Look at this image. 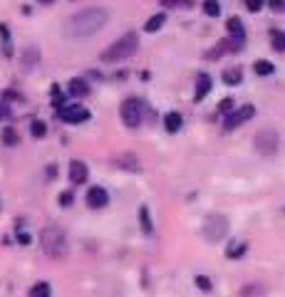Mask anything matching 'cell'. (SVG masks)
Here are the masks:
<instances>
[{
  "label": "cell",
  "mask_w": 285,
  "mask_h": 297,
  "mask_svg": "<svg viewBox=\"0 0 285 297\" xmlns=\"http://www.w3.org/2000/svg\"><path fill=\"white\" fill-rule=\"evenodd\" d=\"M109 22V10L107 8H84V10H79L75 13L72 18L67 20V25H65V35L72 37V40H84V37H92L97 35L104 25Z\"/></svg>",
  "instance_id": "6da1fadb"
},
{
  "label": "cell",
  "mask_w": 285,
  "mask_h": 297,
  "mask_svg": "<svg viewBox=\"0 0 285 297\" xmlns=\"http://www.w3.org/2000/svg\"><path fill=\"white\" fill-rule=\"evenodd\" d=\"M139 50V35L136 33H124L122 37H117L112 45L99 55L102 62H107V65H114V62H124V60H129Z\"/></svg>",
  "instance_id": "7a4b0ae2"
},
{
  "label": "cell",
  "mask_w": 285,
  "mask_h": 297,
  "mask_svg": "<svg viewBox=\"0 0 285 297\" xmlns=\"http://www.w3.org/2000/svg\"><path fill=\"white\" fill-rule=\"evenodd\" d=\"M40 245H42V250H45L50 258H55V260H62L67 253H70L67 235H65V230L57 228V225L42 228V233H40Z\"/></svg>",
  "instance_id": "3957f363"
},
{
  "label": "cell",
  "mask_w": 285,
  "mask_h": 297,
  "mask_svg": "<svg viewBox=\"0 0 285 297\" xmlns=\"http://www.w3.org/2000/svg\"><path fill=\"white\" fill-rule=\"evenodd\" d=\"M201 233H204V238L209 243L223 241L228 233V218L221 216V213H211V216H206V221L201 225Z\"/></svg>",
  "instance_id": "277c9868"
},
{
  "label": "cell",
  "mask_w": 285,
  "mask_h": 297,
  "mask_svg": "<svg viewBox=\"0 0 285 297\" xmlns=\"http://www.w3.org/2000/svg\"><path fill=\"white\" fill-rule=\"evenodd\" d=\"M119 116H122L124 127L136 129V127L141 124V116H144V102H141V99H136V97L124 99V102H122V107H119Z\"/></svg>",
  "instance_id": "5b68a950"
},
{
  "label": "cell",
  "mask_w": 285,
  "mask_h": 297,
  "mask_svg": "<svg viewBox=\"0 0 285 297\" xmlns=\"http://www.w3.org/2000/svg\"><path fill=\"white\" fill-rule=\"evenodd\" d=\"M253 144H255V151H258V154H263V156H273V154L278 151V146H280L278 131L275 129H261L258 134H255Z\"/></svg>",
  "instance_id": "8992f818"
},
{
  "label": "cell",
  "mask_w": 285,
  "mask_h": 297,
  "mask_svg": "<svg viewBox=\"0 0 285 297\" xmlns=\"http://www.w3.org/2000/svg\"><path fill=\"white\" fill-rule=\"evenodd\" d=\"M57 114H60V119L67 122V124H82V122L90 119V109H84L82 104H65Z\"/></svg>",
  "instance_id": "52a82bcc"
},
{
  "label": "cell",
  "mask_w": 285,
  "mask_h": 297,
  "mask_svg": "<svg viewBox=\"0 0 285 297\" xmlns=\"http://www.w3.org/2000/svg\"><path fill=\"white\" fill-rule=\"evenodd\" d=\"M226 30H228V40L233 42V45H231V50H241V47H243V42H246V27H243L241 18H228Z\"/></svg>",
  "instance_id": "ba28073f"
},
{
  "label": "cell",
  "mask_w": 285,
  "mask_h": 297,
  "mask_svg": "<svg viewBox=\"0 0 285 297\" xmlns=\"http://www.w3.org/2000/svg\"><path fill=\"white\" fill-rule=\"evenodd\" d=\"M255 114V107L253 104H246V107H241V109L231 111V114H226V122H223V129L231 131V129H238L243 122H248L250 116Z\"/></svg>",
  "instance_id": "9c48e42d"
},
{
  "label": "cell",
  "mask_w": 285,
  "mask_h": 297,
  "mask_svg": "<svg viewBox=\"0 0 285 297\" xmlns=\"http://www.w3.org/2000/svg\"><path fill=\"white\" fill-rule=\"evenodd\" d=\"M84 201H87V205H90V208L99 211V208H104V205L109 203V193H107V191H104L102 186H92V188L87 191Z\"/></svg>",
  "instance_id": "30bf717a"
},
{
  "label": "cell",
  "mask_w": 285,
  "mask_h": 297,
  "mask_svg": "<svg viewBox=\"0 0 285 297\" xmlns=\"http://www.w3.org/2000/svg\"><path fill=\"white\" fill-rule=\"evenodd\" d=\"M112 164L117 168H122V171H132V173H139V171H141V164H139L136 154H119V156H114Z\"/></svg>",
  "instance_id": "8fae6325"
},
{
  "label": "cell",
  "mask_w": 285,
  "mask_h": 297,
  "mask_svg": "<svg viewBox=\"0 0 285 297\" xmlns=\"http://www.w3.org/2000/svg\"><path fill=\"white\" fill-rule=\"evenodd\" d=\"M87 176H90V168H87V164L84 161H79V159H72L70 161V181L75 186L84 184L87 181Z\"/></svg>",
  "instance_id": "7c38bea8"
},
{
  "label": "cell",
  "mask_w": 285,
  "mask_h": 297,
  "mask_svg": "<svg viewBox=\"0 0 285 297\" xmlns=\"http://www.w3.org/2000/svg\"><path fill=\"white\" fill-rule=\"evenodd\" d=\"M67 94L75 97V99H82V97L90 94V84H87L82 77H72V79L67 82Z\"/></svg>",
  "instance_id": "4fadbf2b"
},
{
  "label": "cell",
  "mask_w": 285,
  "mask_h": 297,
  "mask_svg": "<svg viewBox=\"0 0 285 297\" xmlns=\"http://www.w3.org/2000/svg\"><path fill=\"white\" fill-rule=\"evenodd\" d=\"M0 47H3V55L13 57V35H10V27L5 22H0Z\"/></svg>",
  "instance_id": "5bb4252c"
},
{
  "label": "cell",
  "mask_w": 285,
  "mask_h": 297,
  "mask_svg": "<svg viewBox=\"0 0 285 297\" xmlns=\"http://www.w3.org/2000/svg\"><path fill=\"white\" fill-rule=\"evenodd\" d=\"M38 62H40V50L35 47V45H30V47L22 50V67H25V70L38 67Z\"/></svg>",
  "instance_id": "9a60e30c"
},
{
  "label": "cell",
  "mask_w": 285,
  "mask_h": 297,
  "mask_svg": "<svg viewBox=\"0 0 285 297\" xmlns=\"http://www.w3.org/2000/svg\"><path fill=\"white\" fill-rule=\"evenodd\" d=\"M209 92H211V77L209 74H198V79H196V92H193V102H201Z\"/></svg>",
  "instance_id": "2e32d148"
},
{
  "label": "cell",
  "mask_w": 285,
  "mask_h": 297,
  "mask_svg": "<svg viewBox=\"0 0 285 297\" xmlns=\"http://www.w3.org/2000/svg\"><path fill=\"white\" fill-rule=\"evenodd\" d=\"M181 124H184V116L179 114V111H169L166 116H164V127L169 134H176V131L181 129Z\"/></svg>",
  "instance_id": "e0dca14e"
},
{
  "label": "cell",
  "mask_w": 285,
  "mask_h": 297,
  "mask_svg": "<svg viewBox=\"0 0 285 297\" xmlns=\"http://www.w3.org/2000/svg\"><path fill=\"white\" fill-rule=\"evenodd\" d=\"M270 45L275 52H285V30H278V27H270Z\"/></svg>",
  "instance_id": "ac0fdd59"
},
{
  "label": "cell",
  "mask_w": 285,
  "mask_h": 297,
  "mask_svg": "<svg viewBox=\"0 0 285 297\" xmlns=\"http://www.w3.org/2000/svg\"><path fill=\"white\" fill-rule=\"evenodd\" d=\"M223 82L231 84V87H238L243 82V70L241 67H231V70H223Z\"/></svg>",
  "instance_id": "d6986e66"
},
{
  "label": "cell",
  "mask_w": 285,
  "mask_h": 297,
  "mask_svg": "<svg viewBox=\"0 0 285 297\" xmlns=\"http://www.w3.org/2000/svg\"><path fill=\"white\" fill-rule=\"evenodd\" d=\"M139 223H141V230H144L147 235H152L154 233V223H152V216H149V208H147V205H141V208H139Z\"/></svg>",
  "instance_id": "ffe728a7"
},
{
  "label": "cell",
  "mask_w": 285,
  "mask_h": 297,
  "mask_svg": "<svg viewBox=\"0 0 285 297\" xmlns=\"http://www.w3.org/2000/svg\"><path fill=\"white\" fill-rule=\"evenodd\" d=\"M0 139H3V144H5V146H18L20 144V134L13 129V127H5L3 134H0Z\"/></svg>",
  "instance_id": "44dd1931"
},
{
  "label": "cell",
  "mask_w": 285,
  "mask_h": 297,
  "mask_svg": "<svg viewBox=\"0 0 285 297\" xmlns=\"http://www.w3.org/2000/svg\"><path fill=\"white\" fill-rule=\"evenodd\" d=\"M164 22H166V15H164V13H156V15H152V18L147 20L144 30H147V33H156V30H161Z\"/></svg>",
  "instance_id": "7402d4cb"
},
{
  "label": "cell",
  "mask_w": 285,
  "mask_h": 297,
  "mask_svg": "<svg viewBox=\"0 0 285 297\" xmlns=\"http://www.w3.org/2000/svg\"><path fill=\"white\" fill-rule=\"evenodd\" d=\"M228 42H231V40H218V42H216V47L206 52V57H209V60H218L223 52H228V50H231V45H228Z\"/></svg>",
  "instance_id": "603a6c76"
},
{
  "label": "cell",
  "mask_w": 285,
  "mask_h": 297,
  "mask_svg": "<svg viewBox=\"0 0 285 297\" xmlns=\"http://www.w3.org/2000/svg\"><path fill=\"white\" fill-rule=\"evenodd\" d=\"M30 297H52V287L47 282H35L30 287Z\"/></svg>",
  "instance_id": "cb8c5ba5"
},
{
  "label": "cell",
  "mask_w": 285,
  "mask_h": 297,
  "mask_svg": "<svg viewBox=\"0 0 285 297\" xmlns=\"http://www.w3.org/2000/svg\"><path fill=\"white\" fill-rule=\"evenodd\" d=\"M273 70H275V67H273L268 60H255V62H253V72L261 74V77H266V74H273Z\"/></svg>",
  "instance_id": "d4e9b609"
},
{
  "label": "cell",
  "mask_w": 285,
  "mask_h": 297,
  "mask_svg": "<svg viewBox=\"0 0 285 297\" xmlns=\"http://www.w3.org/2000/svg\"><path fill=\"white\" fill-rule=\"evenodd\" d=\"M204 13H206L209 18H218V15H221V5H218V0H204Z\"/></svg>",
  "instance_id": "484cf974"
},
{
  "label": "cell",
  "mask_w": 285,
  "mask_h": 297,
  "mask_svg": "<svg viewBox=\"0 0 285 297\" xmlns=\"http://www.w3.org/2000/svg\"><path fill=\"white\" fill-rule=\"evenodd\" d=\"M30 134H33L35 139H42V136L47 134V124H45V122H40V119H35V122L30 124Z\"/></svg>",
  "instance_id": "4316f807"
},
{
  "label": "cell",
  "mask_w": 285,
  "mask_h": 297,
  "mask_svg": "<svg viewBox=\"0 0 285 297\" xmlns=\"http://www.w3.org/2000/svg\"><path fill=\"white\" fill-rule=\"evenodd\" d=\"M196 287H198L201 292H211V290H213V282H211L206 275H196Z\"/></svg>",
  "instance_id": "83f0119b"
},
{
  "label": "cell",
  "mask_w": 285,
  "mask_h": 297,
  "mask_svg": "<svg viewBox=\"0 0 285 297\" xmlns=\"http://www.w3.org/2000/svg\"><path fill=\"white\" fill-rule=\"evenodd\" d=\"M246 250H248V245H246V243H238V245H233V248L228 250L226 255H228V258H233V260H236V258H241V255H243Z\"/></svg>",
  "instance_id": "f1b7e54d"
},
{
  "label": "cell",
  "mask_w": 285,
  "mask_h": 297,
  "mask_svg": "<svg viewBox=\"0 0 285 297\" xmlns=\"http://www.w3.org/2000/svg\"><path fill=\"white\" fill-rule=\"evenodd\" d=\"M164 8H191V0H159Z\"/></svg>",
  "instance_id": "f546056e"
},
{
  "label": "cell",
  "mask_w": 285,
  "mask_h": 297,
  "mask_svg": "<svg viewBox=\"0 0 285 297\" xmlns=\"http://www.w3.org/2000/svg\"><path fill=\"white\" fill-rule=\"evenodd\" d=\"M72 201H75V196H72V191H62V193H60V205H62V208H67V205H72Z\"/></svg>",
  "instance_id": "4dcf8cb0"
},
{
  "label": "cell",
  "mask_w": 285,
  "mask_h": 297,
  "mask_svg": "<svg viewBox=\"0 0 285 297\" xmlns=\"http://www.w3.org/2000/svg\"><path fill=\"white\" fill-rule=\"evenodd\" d=\"M273 13H285V0H266Z\"/></svg>",
  "instance_id": "1f68e13d"
},
{
  "label": "cell",
  "mask_w": 285,
  "mask_h": 297,
  "mask_svg": "<svg viewBox=\"0 0 285 297\" xmlns=\"http://www.w3.org/2000/svg\"><path fill=\"white\" fill-rule=\"evenodd\" d=\"M263 5H266V0H246V8L250 10V13H258Z\"/></svg>",
  "instance_id": "d6a6232c"
},
{
  "label": "cell",
  "mask_w": 285,
  "mask_h": 297,
  "mask_svg": "<svg viewBox=\"0 0 285 297\" xmlns=\"http://www.w3.org/2000/svg\"><path fill=\"white\" fill-rule=\"evenodd\" d=\"M218 111H226V114H231V111H233V99H231V97H228V99H221Z\"/></svg>",
  "instance_id": "836d02e7"
},
{
  "label": "cell",
  "mask_w": 285,
  "mask_h": 297,
  "mask_svg": "<svg viewBox=\"0 0 285 297\" xmlns=\"http://www.w3.org/2000/svg\"><path fill=\"white\" fill-rule=\"evenodd\" d=\"M10 116V109H8V104L5 102H0V119H8Z\"/></svg>",
  "instance_id": "e575fe53"
},
{
  "label": "cell",
  "mask_w": 285,
  "mask_h": 297,
  "mask_svg": "<svg viewBox=\"0 0 285 297\" xmlns=\"http://www.w3.org/2000/svg\"><path fill=\"white\" fill-rule=\"evenodd\" d=\"M18 243H22V245H30V235H27V233H18Z\"/></svg>",
  "instance_id": "d590c367"
},
{
  "label": "cell",
  "mask_w": 285,
  "mask_h": 297,
  "mask_svg": "<svg viewBox=\"0 0 285 297\" xmlns=\"http://www.w3.org/2000/svg\"><path fill=\"white\" fill-rule=\"evenodd\" d=\"M38 3H42V5H50V3H52V0H38Z\"/></svg>",
  "instance_id": "8d00e7d4"
}]
</instances>
